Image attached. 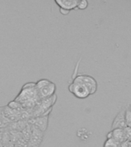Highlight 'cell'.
I'll list each match as a JSON object with an SVG mask.
<instances>
[{
  "label": "cell",
  "instance_id": "cell-1",
  "mask_svg": "<svg viewBox=\"0 0 131 147\" xmlns=\"http://www.w3.org/2000/svg\"><path fill=\"white\" fill-rule=\"evenodd\" d=\"M39 100L34 82H28L23 85L19 94L15 98V100L18 102L25 110H32Z\"/></svg>",
  "mask_w": 131,
  "mask_h": 147
},
{
  "label": "cell",
  "instance_id": "cell-2",
  "mask_svg": "<svg viewBox=\"0 0 131 147\" xmlns=\"http://www.w3.org/2000/svg\"><path fill=\"white\" fill-rule=\"evenodd\" d=\"M73 82L80 83L87 87L89 90L90 95L94 94L97 90V82L95 78L88 74H78L75 78L72 79Z\"/></svg>",
  "mask_w": 131,
  "mask_h": 147
},
{
  "label": "cell",
  "instance_id": "cell-3",
  "mask_svg": "<svg viewBox=\"0 0 131 147\" xmlns=\"http://www.w3.org/2000/svg\"><path fill=\"white\" fill-rule=\"evenodd\" d=\"M68 90L78 99H85L90 95L88 88L80 83L72 81L71 84H69Z\"/></svg>",
  "mask_w": 131,
  "mask_h": 147
},
{
  "label": "cell",
  "instance_id": "cell-4",
  "mask_svg": "<svg viewBox=\"0 0 131 147\" xmlns=\"http://www.w3.org/2000/svg\"><path fill=\"white\" fill-rule=\"evenodd\" d=\"M48 119H49V116L32 117L28 120V123L29 124L30 126L38 129L45 133L48 128Z\"/></svg>",
  "mask_w": 131,
  "mask_h": 147
},
{
  "label": "cell",
  "instance_id": "cell-5",
  "mask_svg": "<svg viewBox=\"0 0 131 147\" xmlns=\"http://www.w3.org/2000/svg\"><path fill=\"white\" fill-rule=\"evenodd\" d=\"M126 107H123L119 112L117 113L116 117L113 120L111 129H124L126 127Z\"/></svg>",
  "mask_w": 131,
  "mask_h": 147
},
{
  "label": "cell",
  "instance_id": "cell-6",
  "mask_svg": "<svg viewBox=\"0 0 131 147\" xmlns=\"http://www.w3.org/2000/svg\"><path fill=\"white\" fill-rule=\"evenodd\" d=\"M55 91H56V84L52 81H51L48 84L45 85V87L37 90L38 95L40 100L52 96L55 94Z\"/></svg>",
  "mask_w": 131,
  "mask_h": 147
},
{
  "label": "cell",
  "instance_id": "cell-7",
  "mask_svg": "<svg viewBox=\"0 0 131 147\" xmlns=\"http://www.w3.org/2000/svg\"><path fill=\"white\" fill-rule=\"evenodd\" d=\"M107 139H112L120 144H122L127 141L124 130L121 129H117L110 131L107 135Z\"/></svg>",
  "mask_w": 131,
  "mask_h": 147
},
{
  "label": "cell",
  "instance_id": "cell-8",
  "mask_svg": "<svg viewBox=\"0 0 131 147\" xmlns=\"http://www.w3.org/2000/svg\"><path fill=\"white\" fill-rule=\"evenodd\" d=\"M31 127H32V135L30 138L29 143L32 146L38 147L43 140L44 132L32 126Z\"/></svg>",
  "mask_w": 131,
  "mask_h": 147
},
{
  "label": "cell",
  "instance_id": "cell-9",
  "mask_svg": "<svg viewBox=\"0 0 131 147\" xmlns=\"http://www.w3.org/2000/svg\"><path fill=\"white\" fill-rule=\"evenodd\" d=\"M55 3L60 9H64L68 11L76 9L78 7V0H55Z\"/></svg>",
  "mask_w": 131,
  "mask_h": 147
},
{
  "label": "cell",
  "instance_id": "cell-10",
  "mask_svg": "<svg viewBox=\"0 0 131 147\" xmlns=\"http://www.w3.org/2000/svg\"><path fill=\"white\" fill-rule=\"evenodd\" d=\"M126 127L131 128V107H126Z\"/></svg>",
  "mask_w": 131,
  "mask_h": 147
},
{
  "label": "cell",
  "instance_id": "cell-11",
  "mask_svg": "<svg viewBox=\"0 0 131 147\" xmlns=\"http://www.w3.org/2000/svg\"><path fill=\"white\" fill-rule=\"evenodd\" d=\"M120 144L114 141L112 139H107L105 143L103 145V147H120Z\"/></svg>",
  "mask_w": 131,
  "mask_h": 147
},
{
  "label": "cell",
  "instance_id": "cell-12",
  "mask_svg": "<svg viewBox=\"0 0 131 147\" xmlns=\"http://www.w3.org/2000/svg\"><path fill=\"white\" fill-rule=\"evenodd\" d=\"M88 6V2L87 0H81V1H79L78 4V7L77 9H80V10H84V9H86Z\"/></svg>",
  "mask_w": 131,
  "mask_h": 147
},
{
  "label": "cell",
  "instance_id": "cell-13",
  "mask_svg": "<svg viewBox=\"0 0 131 147\" xmlns=\"http://www.w3.org/2000/svg\"><path fill=\"white\" fill-rule=\"evenodd\" d=\"M124 133H125V135H126V140L127 141H130L131 140V128L130 127H126L125 129H124Z\"/></svg>",
  "mask_w": 131,
  "mask_h": 147
},
{
  "label": "cell",
  "instance_id": "cell-14",
  "mask_svg": "<svg viewBox=\"0 0 131 147\" xmlns=\"http://www.w3.org/2000/svg\"><path fill=\"white\" fill-rule=\"evenodd\" d=\"M60 12H61V14H62V15H64V16H67V15H68L70 11L64 9H60Z\"/></svg>",
  "mask_w": 131,
  "mask_h": 147
},
{
  "label": "cell",
  "instance_id": "cell-15",
  "mask_svg": "<svg viewBox=\"0 0 131 147\" xmlns=\"http://www.w3.org/2000/svg\"><path fill=\"white\" fill-rule=\"evenodd\" d=\"M3 147H15V144L12 143L11 142H9L8 143H6V144H5L3 146Z\"/></svg>",
  "mask_w": 131,
  "mask_h": 147
},
{
  "label": "cell",
  "instance_id": "cell-16",
  "mask_svg": "<svg viewBox=\"0 0 131 147\" xmlns=\"http://www.w3.org/2000/svg\"><path fill=\"white\" fill-rule=\"evenodd\" d=\"M0 147H3L2 144V129H0Z\"/></svg>",
  "mask_w": 131,
  "mask_h": 147
},
{
  "label": "cell",
  "instance_id": "cell-17",
  "mask_svg": "<svg viewBox=\"0 0 131 147\" xmlns=\"http://www.w3.org/2000/svg\"><path fill=\"white\" fill-rule=\"evenodd\" d=\"M26 147H36V146H32V145H31L30 143H28V145Z\"/></svg>",
  "mask_w": 131,
  "mask_h": 147
}]
</instances>
